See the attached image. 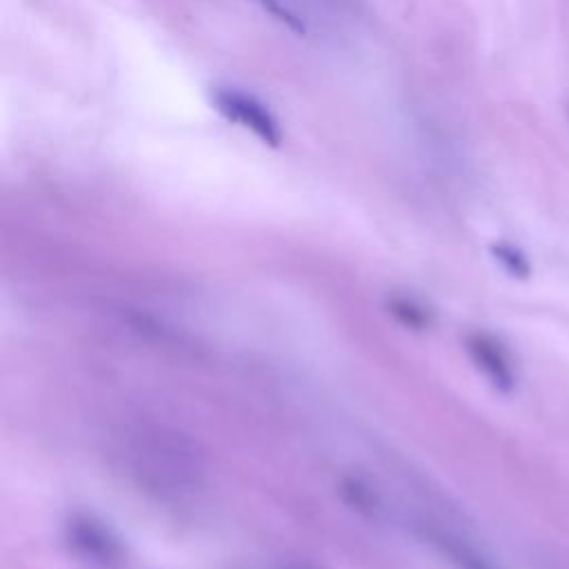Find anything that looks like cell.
<instances>
[{
	"instance_id": "cell-4",
	"label": "cell",
	"mask_w": 569,
	"mask_h": 569,
	"mask_svg": "<svg viewBox=\"0 0 569 569\" xmlns=\"http://www.w3.org/2000/svg\"><path fill=\"white\" fill-rule=\"evenodd\" d=\"M492 256L496 258L499 266L512 274L514 279H530L532 276V266H530V258L525 256L516 245L512 243H494L492 245Z\"/></svg>"
},
{
	"instance_id": "cell-2",
	"label": "cell",
	"mask_w": 569,
	"mask_h": 569,
	"mask_svg": "<svg viewBox=\"0 0 569 569\" xmlns=\"http://www.w3.org/2000/svg\"><path fill=\"white\" fill-rule=\"evenodd\" d=\"M467 352L476 367L488 376V380L503 393L514 389V367L505 347L488 334L467 336Z\"/></svg>"
},
{
	"instance_id": "cell-8",
	"label": "cell",
	"mask_w": 569,
	"mask_h": 569,
	"mask_svg": "<svg viewBox=\"0 0 569 569\" xmlns=\"http://www.w3.org/2000/svg\"><path fill=\"white\" fill-rule=\"evenodd\" d=\"M567 118H569V103H567Z\"/></svg>"
},
{
	"instance_id": "cell-5",
	"label": "cell",
	"mask_w": 569,
	"mask_h": 569,
	"mask_svg": "<svg viewBox=\"0 0 569 569\" xmlns=\"http://www.w3.org/2000/svg\"><path fill=\"white\" fill-rule=\"evenodd\" d=\"M254 3L268 16H272L276 23H281L285 29H289L298 36L308 34V25H305L300 14L294 8H289L285 0H254Z\"/></svg>"
},
{
	"instance_id": "cell-6",
	"label": "cell",
	"mask_w": 569,
	"mask_h": 569,
	"mask_svg": "<svg viewBox=\"0 0 569 569\" xmlns=\"http://www.w3.org/2000/svg\"><path fill=\"white\" fill-rule=\"evenodd\" d=\"M393 316H399L408 327L412 329H425L429 327V314L421 308V305L405 300V298H393L389 302Z\"/></svg>"
},
{
	"instance_id": "cell-7",
	"label": "cell",
	"mask_w": 569,
	"mask_h": 569,
	"mask_svg": "<svg viewBox=\"0 0 569 569\" xmlns=\"http://www.w3.org/2000/svg\"><path fill=\"white\" fill-rule=\"evenodd\" d=\"M441 545L454 558V562L461 565V569H492V565L486 558H480L474 549H467V547H463L456 541H445L443 539Z\"/></svg>"
},
{
	"instance_id": "cell-1",
	"label": "cell",
	"mask_w": 569,
	"mask_h": 569,
	"mask_svg": "<svg viewBox=\"0 0 569 569\" xmlns=\"http://www.w3.org/2000/svg\"><path fill=\"white\" fill-rule=\"evenodd\" d=\"M209 103L216 114H221L230 125H236L262 145L279 150L285 141V131L276 114L258 96L247 94L238 87H214Z\"/></svg>"
},
{
	"instance_id": "cell-3",
	"label": "cell",
	"mask_w": 569,
	"mask_h": 569,
	"mask_svg": "<svg viewBox=\"0 0 569 569\" xmlns=\"http://www.w3.org/2000/svg\"><path fill=\"white\" fill-rule=\"evenodd\" d=\"M72 541L74 545L92 558H99L103 562H112L120 556V545L116 539H112L109 532H105L101 525H96L90 518H78L72 522Z\"/></svg>"
}]
</instances>
